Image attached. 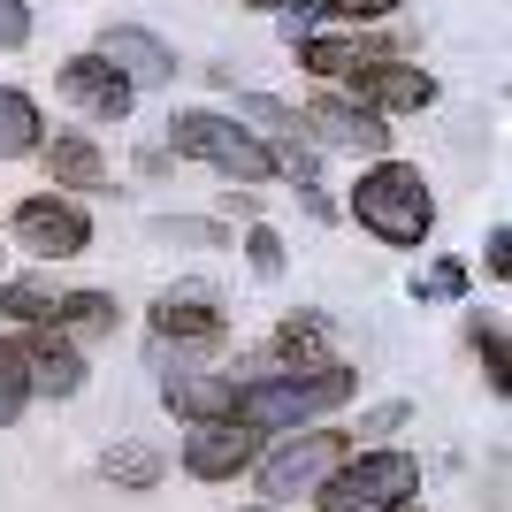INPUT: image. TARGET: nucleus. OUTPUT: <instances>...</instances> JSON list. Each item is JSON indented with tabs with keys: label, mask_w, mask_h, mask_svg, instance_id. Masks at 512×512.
Wrapping results in <instances>:
<instances>
[{
	"label": "nucleus",
	"mask_w": 512,
	"mask_h": 512,
	"mask_svg": "<svg viewBox=\"0 0 512 512\" xmlns=\"http://www.w3.org/2000/svg\"><path fill=\"white\" fill-rule=\"evenodd\" d=\"M344 398H352V367H306V375H276V383H245L230 398V421L253 436H276V428H306L337 413Z\"/></svg>",
	"instance_id": "nucleus-1"
},
{
	"label": "nucleus",
	"mask_w": 512,
	"mask_h": 512,
	"mask_svg": "<svg viewBox=\"0 0 512 512\" xmlns=\"http://www.w3.org/2000/svg\"><path fill=\"white\" fill-rule=\"evenodd\" d=\"M352 214H360V222L383 237V245H421L428 222H436V199H428V176H421V169H406V161H383V169H367V176H360Z\"/></svg>",
	"instance_id": "nucleus-2"
},
{
	"label": "nucleus",
	"mask_w": 512,
	"mask_h": 512,
	"mask_svg": "<svg viewBox=\"0 0 512 512\" xmlns=\"http://www.w3.org/2000/svg\"><path fill=\"white\" fill-rule=\"evenodd\" d=\"M421 490V459L413 451H360L321 482V512H398Z\"/></svg>",
	"instance_id": "nucleus-3"
},
{
	"label": "nucleus",
	"mask_w": 512,
	"mask_h": 512,
	"mask_svg": "<svg viewBox=\"0 0 512 512\" xmlns=\"http://www.w3.org/2000/svg\"><path fill=\"white\" fill-rule=\"evenodd\" d=\"M176 153H192V161H214L222 176H245V184H260V176H276V153L260 146L253 130L237 123V115H207V107H192V115H176L169 123Z\"/></svg>",
	"instance_id": "nucleus-4"
},
{
	"label": "nucleus",
	"mask_w": 512,
	"mask_h": 512,
	"mask_svg": "<svg viewBox=\"0 0 512 512\" xmlns=\"http://www.w3.org/2000/svg\"><path fill=\"white\" fill-rule=\"evenodd\" d=\"M344 451H352V436H337V428H306V436H291L283 451L260 459V490L276 497V505H291V497L321 490V482L344 467Z\"/></svg>",
	"instance_id": "nucleus-5"
},
{
	"label": "nucleus",
	"mask_w": 512,
	"mask_h": 512,
	"mask_svg": "<svg viewBox=\"0 0 512 512\" xmlns=\"http://www.w3.org/2000/svg\"><path fill=\"white\" fill-rule=\"evenodd\" d=\"M16 237L39 260H69V253H85V245H92V222H85V207H69V199H23Z\"/></svg>",
	"instance_id": "nucleus-6"
},
{
	"label": "nucleus",
	"mask_w": 512,
	"mask_h": 512,
	"mask_svg": "<svg viewBox=\"0 0 512 512\" xmlns=\"http://www.w3.org/2000/svg\"><path fill=\"white\" fill-rule=\"evenodd\" d=\"M100 62L115 69L130 92H138V85H169V77H176V54L153 39V31H138V23H107V31H100Z\"/></svg>",
	"instance_id": "nucleus-7"
},
{
	"label": "nucleus",
	"mask_w": 512,
	"mask_h": 512,
	"mask_svg": "<svg viewBox=\"0 0 512 512\" xmlns=\"http://www.w3.org/2000/svg\"><path fill=\"white\" fill-rule=\"evenodd\" d=\"M16 360H23V383L46 390V398H77V383H85V360H77V344L54 337V329H23Z\"/></svg>",
	"instance_id": "nucleus-8"
},
{
	"label": "nucleus",
	"mask_w": 512,
	"mask_h": 512,
	"mask_svg": "<svg viewBox=\"0 0 512 512\" xmlns=\"http://www.w3.org/2000/svg\"><path fill=\"white\" fill-rule=\"evenodd\" d=\"M344 85L360 92V107H375V115H383V107H428V100H436V77H421L413 62H390V54L360 62Z\"/></svg>",
	"instance_id": "nucleus-9"
},
{
	"label": "nucleus",
	"mask_w": 512,
	"mask_h": 512,
	"mask_svg": "<svg viewBox=\"0 0 512 512\" xmlns=\"http://www.w3.org/2000/svg\"><path fill=\"white\" fill-rule=\"evenodd\" d=\"M253 428H237V421H199L192 428V444H184V467L199 474V482H230V474L253 467Z\"/></svg>",
	"instance_id": "nucleus-10"
},
{
	"label": "nucleus",
	"mask_w": 512,
	"mask_h": 512,
	"mask_svg": "<svg viewBox=\"0 0 512 512\" xmlns=\"http://www.w3.org/2000/svg\"><path fill=\"white\" fill-rule=\"evenodd\" d=\"M62 92L85 107V115H100V123H123L130 100H138V92H130L123 77L100 62V54H77V62H62Z\"/></svg>",
	"instance_id": "nucleus-11"
},
{
	"label": "nucleus",
	"mask_w": 512,
	"mask_h": 512,
	"mask_svg": "<svg viewBox=\"0 0 512 512\" xmlns=\"http://www.w3.org/2000/svg\"><path fill=\"white\" fill-rule=\"evenodd\" d=\"M299 123H306V130H321L329 146H352V153H383V146H390L383 115H375V107H352V100H314Z\"/></svg>",
	"instance_id": "nucleus-12"
},
{
	"label": "nucleus",
	"mask_w": 512,
	"mask_h": 512,
	"mask_svg": "<svg viewBox=\"0 0 512 512\" xmlns=\"http://www.w3.org/2000/svg\"><path fill=\"white\" fill-rule=\"evenodd\" d=\"M153 337L214 344V337H222V306H214L207 291H169V299H153Z\"/></svg>",
	"instance_id": "nucleus-13"
},
{
	"label": "nucleus",
	"mask_w": 512,
	"mask_h": 512,
	"mask_svg": "<svg viewBox=\"0 0 512 512\" xmlns=\"http://www.w3.org/2000/svg\"><path fill=\"white\" fill-rule=\"evenodd\" d=\"M161 398H169V413H184V421H230L237 383H222V375H184V383H169Z\"/></svg>",
	"instance_id": "nucleus-14"
},
{
	"label": "nucleus",
	"mask_w": 512,
	"mask_h": 512,
	"mask_svg": "<svg viewBox=\"0 0 512 512\" xmlns=\"http://www.w3.org/2000/svg\"><path fill=\"white\" fill-rule=\"evenodd\" d=\"M46 161H54V184H69V192H107V161L92 138H54Z\"/></svg>",
	"instance_id": "nucleus-15"
},
{
	"label": "nucleus",
	"mask_w": 512,
	"mask_h": 512,
	"mask_svg": "<svg viewBox=\"0 0 512 512\" xmlns=\"http://www.w3.org/2000/svg\"><path fill=\"white\" fill-rule=\"evenodd\" d=\"M291 46H299V62L314 69V77H337V85L360 62H375V46H367V39H291Z\"/></svg>",
	"instance_id": "nucleus-16"
},
{
	"label": "nucleus",
	"mask_w": 512,
	"mask_h": 512,
	"mask_svg": "<svg viewBox=\"0 0 512 512\" xmlns=\"http://www.w3.org/2000/svg\"><path fill=\"white\" fill-rule=\"evenodd\" d=\"M46 123H39V107L23 100V92L0 85V161H16V153H39Z\"/></svg>",
	"instance_id": "nucleus-17"
},
{
	"label": "nucleus",
	"mask_w": 512,
	"mask_h": 512,
	"mask_svg": "<svg viewBox=\"0 0 512 512\" xmlns=\"http://www.w3.org/2000/svg\"><path fill=\"white\" fill-rule=\"evenodd\" d=\"M245 115H253V123H268V130H283L291 146H283V161H276V169H291L299 184H314V153L299 146V130H306L299 115H291V107H276V100H245Z\"/></svg>",
	"instance_id": "nucleus-18"
},
{
	"label": "nucleus",
	"mask_w": 512,
	"mask_h": 512,
	"mask_svg": "<svg viewBox=\"0 0 512 512\" xmlns=\"http://www.w3.org/2000/svg\"><path fill=\"white\" fill-rule=\"evenodd\" d=\"M390 8H398V0H314V8H306V16H291L283 31L299 39L306 23H375V16H390Z\"/></svg>",
	"instance_id": "nucleus-19"
},
{
	"label": "nucleus",
	"mask_w": 512,
	"mask_h": 512,
	"mask_svg": "<svg viewBox=\"0 0 512 512\" xmlns=\"http://www.w3.org/2000/svg\"><path fill=\"white\" fill-rule=\"evenodd\" d=\"M107 482H123V490H153L161 482V459L146 444H115L107 451Z\"/></svg>",
	"instance_id": "nucleus-20"
},
{
	"label": "nucleus",
	"mask_w": 512,
	"mask_h": 512,
	"mask_svg": "<svg viewBox=\"0 0 512 512\" xmlns=\"http://www.w3.org/2000/svg\"><path fill=\"white\" fill-rule=\"evenodd\" d=\"M62 314H69V329H77V337H107V329L123 321L107 291H77V299H62Z\"/></svg>",
	"instance_id": "nucleus-21"
},
{
	"label": "nucleus",
	"mask_w": 512,
	"mask_h": 512,
	"mask_svg": "<svg viewBox=\"0 0 512 512\" xmlns=\"http://www.w3.org/2000/svg\"><path fill=\"white\" fill-rule=\"evenodd\" d=\"M276 352H283V360H299V367H314L321 360V314H291L276 329Z\"/></svg>",
	"instance_id": "nucleus-22"
},
{
	"label": "nucleus",
	"mask_w": 512,
	"mask_h": 512,
	"mask_svg": "<svg viewBox=\"0 0 512 512\" xmlns=\"http://www.w3.org/2000/svg\"><path fill=\"white\" fill-rule=\"evenodd\" d=\"M0 306H8V321H31V329H39V321L54 314V291H46L39 276H23V283H8V299H0Z\"/></svg>",
	"instance_id": "nucleus-23"
},
{
	"label": "nucleus",
	"mask_w": 512,
	"mask_h": 512,
	"mask_svg": "<svg viewBox=\"0 0 512 512\" xmlns=\"http://www.w3.org/2000/svg\"><path fill=\"white\" fill-rule=\"evenodd\" d=\"M23 398H31V383H23V360H16V344H0V428L23 413Z\"/></svg>",
	"instance_id": "nucleus-24"
},
{
	"label": "nucleus",
	"mask_w": 512,
	"mask_h": 512,
	"mask_svg": "<svg viewBox=\"0 0 512 512\" xmlns=\"http://www.w3.org/2000/svg\"><path fill=\"white\" fill-rule=\"evenodd\" d=\"M474 352L490 360V390H505V329H497V314L474 321Z\"/></svg>",
	"instance_id": "nucleus-25"
},
{
	"label": "nucleus",
	"mask_w": 512,
	"mask_h": 512,
	"mask_svg": "<svg viewBox=\"0 0 512 512\" xmlns=\"http://www.w3.org/2000/svg\"><path fill=\"white\" fill-rule=\"evenodd\" d=\"M421 291H428V299H459V291H467V268L444 260V268H428V276H421Z\"/></svg>",
	"instance_id": "nucleus-26"
},
{
	"label": "nucleus",
	"mask_w": 512,
	"mask_h": 512,
	"mask_svg": "<svg viewBox=\"0 0 512 512\" xmlns=\"http://www.w3.org/2000/svg\"><path fill=\"white\" fill-rule=\"evenodd\" d=\"M31 39V8L23 0H0V46H23Z\"/></svg>",
	"instance_id": "nucleus-27"
},
{
	"label": "nucleus",
	"mask_w": 512,
	"mask_h": 512,
	"mask_svg": "<svg viewBox=\"0 0 512 512\" xmlns=\"http://www.w3.org/2000/svg\"><path fill=\"white\" fill-rule=\"evenodd\" d=\"M161 237H176V245H222V230L214 222H153Z\"/></svg>",
	"instance_id": "nucleus-28"
},
{
	"label": "nucleus",
	"mask_w": 512,
	"mask_h": 512,
	"mask_svg": "<svg viewBox=\"0 0 512 512\" xmlns=\"http://www.w3.org/2000/svg\"><path fill=\"white\" fill-rule=\"evenodd\" d=\"M245 253H253L260 276H276V268H283V237H276V230H253V245H245Z\"/></svg>",
	"instance_id": "nucleus-29"
},
{
	"label": "nucleus",
	"mask_w": 512,
	"mask_h": 512,
	"mask_svg": "<svg viewBox=\"0 0 512 512\" xmlns=\"http://www.w3.org/2000/svg\"><path fill=\"white\" fill-rule=\"evenodd\" d=\"M490 276H512V230L490 237Z\"/></svg>",
	"instance_id": "nucleus-30"
},
{
	"label": "nucleus",
	"mask_w": 512,
	"mask_h": 512,
	"mask_svg": "<svg viewBox=\"0 0 512 512\" xmlns=\"http://www.w3.org/2000/svg\"><path fill=\"white\" fill-rule=\"evenodd\" d=\"M398 421H406V406H375V413H367V436H390Z\"/></svg>",
	"instance_id": "nucleus-31"
},
{
	"label": "nucleus",
	"mask_w": 512,
	"mask_h": 512,
	"mask_svg": "<svg viewBox=\"0 0 512 512\" xmlns=\"http://www.w3.org/2000/svg\"><path fill=\"white\" fill-rule=\"evenodd\" d=\"M253 8H299V0H253Z\"/></svg>",
	"instance_id": "nucleus-32"
},
{
	"label": "nucleus",
	"mask_w": 512,
	"mask_h": 512,
	"mask_svg": "<svg viewBox=\"0 0 512 512\" xmlns=\"http://www.w3.org/2000/svg\"><path fill=\"white\" fill-rule=\"evenodd\" d=\"M398 512H421V505H398Z\"/></svg>",
	"instance_id": "nucleus-33"
}]
</instances>
